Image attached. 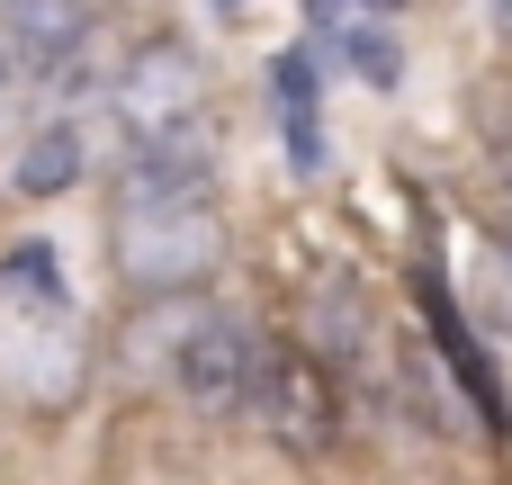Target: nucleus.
Listing matches in <instances>:
<instances>
[{
    "mask_svg": "<svg viewBox=\"0 0 512 485\" xmlns=\"http://www.w3.org/2000/svg\"><path fill=\"white\" fill-rule=\"evenodd\" d=\"M306 9H315L324 27H369V18H387L396 0H306Z\"/></svg>",
    "mask_w": 512,
    "mask_h": 485,
    "instance_id": "13",
    "label": "nucleus"
},
{
    "mask_svg": "<svg viewBox=\"0 0 512 485\" xmlns=\"http://www.w3.org/2000/svg\"><path fill=\"white\" fill-rule=\"evenodd\" d=\"M504 198H512V171H504Z\"/></svg>",
    "mask_w": 512,
    "mask_h": 485,
    "instance_id": "14",
    "label": "nucleus"
},
{
    "mask_svg": "<svg viewBox=\"0 0 512 485\" xmlns=\"http://www.w3.org/2000/svg\"><path fill=\"white\" fill-rule=\"evenodd\" d=\"M81 162H90V153H81L72 126H36V135L9 153V189H18V198H63V189L81 180Z\"/></svg>",
    "mask_w": 512,
    "mask_h": 485,
    "instance_id": "7",
    "label": "nucleus"
},
{
    "mask_svg": "<svg viewBox=\"0 0 512 485\" xmlns=\"http://www.w3.org/2000/svg\"><path fill=\"white\" fill-rule=\"evenodd\" d=\"M270 90H279V117H315V99H324L315 54H306V45H297V54H279V63H270Z\"/></svg>",
    "mask_w": 512,
    "mask_h": 485,
    "instance_id": "10",
    "label": "nucleus"
},
{
    "mask_svg": "<svg viewBox=\"0 0 512 485\" xmlns=\"http://www.w3.org/2000/svg\"><path fill=\"white\" fill-rule=\"evenodd\" d=\"M252 369H261V333H252L243 315H207V306H198L162 378H171V396H180L189 414H243Z\"/></svg>",
    "mask_w": 512,
    "mask_h": 485,
    "instance_id": "4",
    "label": "nucleus"
},
{
    "mask_svg": "<svg viewBox=\"0 0 512 485\" xmlns=\"http://www.w3.org/2000/svg\"><path fill=\"white\" fill-rule=\"evenodd\" d=\"M486 324L512 342V234L495 243V270H486Z\"/></svg>",
    "mask_w": 512,
    "mask_h": 485,
    "instance_id": "11",
    "label": "nucleus"
},
{
    "mask_svg": "<svg viewBox=\"0 0 512 485\" xmlns=\"http://www.w3.org/2000/svg\"><path fill=\"white\" fill-rule=\"evenodd\" d=\"M0 279H9L18 297H36V306H54V315H63V270H54V243H9Z\"/></svg>",
    "mask_w": 512,
    "mask_h": 485,
    "instance_id": "9",
    "label": "nucleus"
},
{
    "mask_svg": "<svg viewBox=\"0 0 512 485\" xmlns=\"http://www.w3.org/2000/svg\"><path fill=\"white\" fill-rule=\"evenodd\" d=\"M306 360L333 387H360L387 414V342H378V306H369V288L351 270L315 279V297H306Z\"/></svg>",
    "mask_w": 512,
    "mask_h": 485,
    "instance_id": "2",
    "label": "nucleus"
},
{
    "mask_svg": "<svg viewBox=\"0 0 512 485\" xmlns=\"http://www.w3.org/2000/svg\"><path fill=\"white\" fill-rule=\"evenodd\" d=\"M117 117L135 126V135H162V126H180V117H198V54L189 45H144L126 72H117Z\"/></svg>",
    "mask_w": 512,
    "mask_h": 485,
    "instance_id": "5",
    "label": "nucleus"
},
{
    "mask_svg": "<svg viewBox=\"0 0 512 485\" xmlns=\"http://www.w3.org/2000/svg\"><path fill=\"white\" fill-rule=\"evenodd\" d=\"M324 54H342L369 90H396V72H405V45H396L387 18H369V27H324Z\"/></svg>",
    "mask_w": 512,
    "mask_h": 485,
    "instance_id": "8",
    "label": "nucleus"
},
{
    "mask_svg": "<svg viewBox=\"0 0 512 485\" xmlns=\"http://www.w3.org/2000/svg\"><path fill=\"white\" fill-rule=\"evenodd\" d=\"M279 135H288V162L315 180V171H324V126H315V117H279Z\"/></svg>",
    "mask_w": 512,
    "mask_h": 485,
    "instance_id": "12",
    "label": "nucleus"
},
{
    "mask_svg": "<svg viewBox=\"0 0 512 485\" xmlns=\"http://www.w3.org/2000/svg\"><path fill=\"white\" fill-rule=\"evenodd\" d=\"M108 225H117V270L135 288H198L225 252V225H216V198H108Z\"/></svg>",
    "mask_w": 512,
    "mask_h": 485,
    "instance_id": "1",
    "label": "nucleus"
},
{
    "mask_svg": "<svg viewBox=\"0 0 512 485\" xmlns=\"http://www.w3.org/2000/svg\"><path fill=\"white\" fill-rule=\"evenodd\" d=\"M243 414L279 441V450H297V459H315V450H333V432H342V387L306 360V351H279V342H261V369H252V396H243Z\"/></svg>",
    "mask_w": 512,
    "mask_h": 485,
    "instance_id": "3",
    "label": "nucleus"
},
{
    "mask_svg": "<svg viewBox=\"0 0 512 485\" xmlns=\"http://www.w3.org/2000/svg\"><path fill=\"white\" fill-rule=\"evenodd\" d=\"M387 414H414L423 432H459V423H477L468 396H459V378L441 369V351H387Z\"/></svg>",
    "mask_w": 512,
    "mask_h": 485,
    "instance_id": "6",
    "label": "nucleus"
}]
</instances>
